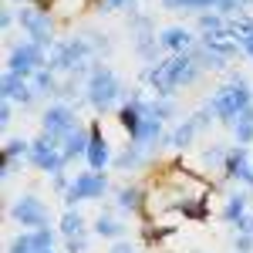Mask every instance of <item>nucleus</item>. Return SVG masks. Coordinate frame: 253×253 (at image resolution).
<instances>
[{"label":"nucleus","mask_w":253,"mask_h":253,"mask_svg":"<svg viewBox=\"0 0 253 253\" xmlns=\"http://www.w3.org/2000/svg\"><path fill=\"white\" fill-rule=\"evenodd\" d=\"M199 75H203L199 61L186 51V54H169L166 61L149 64V68L142 71V81L149 84V91H152L156 98H172L179 88L199 81Z\"/></svg>","instance_id":"f257e3e1"},{"label":"nucleus","mask_w":253,"mask_h":253,"mask_svg":"<svg viewBox=\"0 0 253 253\" xmlns=\"http://www.w3.org/2000/svg\"><path fill=\"white\" fill-rule=\"evenodd\" d=\"M95 44L91 38H61L54 47L47 51V68L54 75H68V78H88L95 68Z\"/></svg>","instance_id":"f03ea898"},{"label":"nucleus","mask_w":253,"mask_h":253,"mask_svg":"<svg viewBox=\"0 0 253 253\" xmlns=\"http://www.w3.org/2000/svg\"><path fill=\"white\" fill-rule=\"evenodd\" d=\"M125 98H128V91L122 88L118 75L105 64V61H95L91 75L84 78V101H88L95 112L105 115V112H112V108H122Z\"/></svg>","instance_id":"7ed1b4c3"},{"label":"nucleus","mask_w":253,"mask_h":253,"mask_svg":"<svg viewBox=\"0 0 253 253\" xmlns=\"http://www.w3.org/2000/svg\"><path fill=\"white\" fill-rule=\"evenodd\" d=\"M253 105V88L250 81L243 78V75H230V81L226 84H219L213 91V98L206 101V108L213 112V118H219L223 125H233L236 115L243 112V108H250Z\"/></svg>","instance_id":"20e7f679"},{"label":"nucleus","mask_w":253,"mask_h":253,"mask_svg":"<svg viewBox=\"0 0 253 253\" xmlns=\"http://www.w3.org/2000/svg\"><path fill=\"white\" fill-rule=\"evenodd\" d=\"M17 27L27 34V41H34V44H41V47H54V41H58V34H54V14L47 10V7H20L17 10Z\"/></svg>","instance_id":"39448f33"},{"label":"nucleus","mask_w":253,"mask_h":253,"mask_svg":"<svg viewBox=\"0 0 253 253\" xmlns=\"http://www.w3.org/2000/svg\"><path fill=\"white\" fill-rule=\"evenodd\" d=\"M41 68H47V47H41L34 41L10 44V51H7V71H14L20 78H31V75H38Z\"/></svg>","instance_id":"423d86ee"},{"label":"nucleus","mask_w":253,"mask_h":253,"mask_svg":"<svg viewBox=\"0 0 253 253\" xmlns=\"http://www.w3.org/2000/svg\"><path fill=\"white\" fill-rule=\"evenodd\" d=\"M27 162H31L34 169H41V172H47V175H61L64 166H68V156H64V149H61L58 138H51V135L41 132V135L31 142V156H27Z\"/></svg>","instance_id":"0eeeda50"},{"label":"nucleus","mask_w":253,"mask_h":253,"mask_svg":"<svg viewBox=\"0 0 253 253\" xmlns=\"http://www.w3.org/2000/svg\"><path fill=\"white\" fill-rule=\"evenodd\" d=\"M10 219L24 230H44V226H51V210L34 193H24L10 203Z\"/></svg>","instance_id":"6e6552de"},{"label":"nucleus","mask_w":253,"mask_h":253,"mask_svg":"<svg viewBox=\"0 0 253 253\" xmlns=\"http://www.w3.org/2000/svg\"><path fill=\"white\" fill-rule=\"evenodd\" d=\"M75 128H78V112H75L68 101H54V105L44 108V115H41V132H44V135L64 142Z\"/></svg>","instance_id":"1a4fd4ad"},{"label":"nucleus","mask_w":253,"mask_h":253,"mask_svg":"<svg viewBox=\"0 0 253 253\" xmlns=\"http://www.w3.org/2000/svg\"><path fill=\"white\" fill-rule=\"evenodd\" d=\"M105 193H108V175L88 169V172H78L75 179H71V189H68V196H64V203H68V206H75V203L101 199Z\"/></svg>","instance_id":"9d476101"},{"label":"nucleus","mask_w":253,"mask_h":253,"mask_svg":"<svg viewBox=\"0 0 253 253\" xmlns=\"http://www.w3.org/2000/svg\"><path fill=\"white\" fill-rule=\"evenodd\" d=\"M250 166H253L250 145H230L226 162H223V179H230V182H247Z\"/></svg>","instance_id":"9b49d317"},{"label":"nucleus","mask_w":253,"mask_h":253,"mask_svg":"<svg viewBox=\"0 0 253 253\" xmlns=\"http://www.w3.org/2000/svg\"><path fill=\"white\" fill-rule=\"evenodd\" d=\"M159 44H162V51H169V54H186V51H193L196 44H199V38H196L189 27L172 24V27H162V31H159Z\"/></svg>","instance_id":"f8f14e48"},{"label":"nucleus","mask_w":253,"mask_h":253,"mask_svg":"<svg viewBox=\"0 0 253 253\" xmlns=\"http://www.w3.org/2000/svg\"><path fill=\"white\" fill-rule=\"evenodd\" d=\"M112 145H108V138L101 135V125H91V145H88V169H95V172H105L108 166H112Z\"/></svg>","instance_id":"ddd939ff"},{"label":"nucleus","mask_w":253,"mask_h":253,"mask_svg":"<svg viewBox=\"0 0 253 253\" xmlns=\"http://www.w3.org/2000/svg\"><path fill=\"white\" fill-rule=\"evenodd\" d=\"M0 91H3V101H14V105H31L34 101V88L31 81L14 75V71H3V81H0Z\"/></svg>","instance_id":"4468645a"},{"label":"nucleus","mask_w":253,"mask_h":253,"mask_svg":"<svg viewBox=\"0 0 253 253\" xmlns=\"http://www.w3.org/2000/svg\"><path fill=\"white\" fill-rule=\"evenodd\" d=\"M162 138H166V128H162V122H159V118H145V122L138 125V132L132 135V145L145 149V152H152V149H156Z\"/></svg>","instance_id":"2eb2a0df"},{"label":"nucleus","mask_w":253,"mask_h":253,"mask_svg":"<svg viewBox=\"0 0 253 253\" xmlns=\"http://www.w3.org/2000/svg\"><path fill=\"white\" fill-rule=\"evenodd\" d=\"M196 135H199V125H196L193 118H182L172 132H166L162 145H166V149H186V145H193Z\"/></svg>","instance_id":"dca6fc26"},{"label":"nucleus","mask_w":253,"mask_h":253,"mask_svg":"<svg viewBox=\"0 0 253 253\" xmlns=\"http://www.w3.org/2000/svg\"><path fill=\"white\" fill-rule=\"evenodd\" d=\"M88 145H91V128H84V125H78L71 135L61 142V149H64L68 162H75V159H84V156H88Z\"/></svg>","instance_id":"f3484780"},{"label":"nucleus","mask_w":253,"mask_h":253,"mask_svg":"<svg viewBox=\"0 0 253 253\" xmlns=\"http://www.w3.org/2000/svg\"><path fill=\"white\" fill-rule=\"evenodd\" d=\"M250 213V196L243 193H230L226 196V203H223V210H219V216H223V223H230V226H236L243 216Z\"/></svg>","instance_id":"a211bd4d"},{"label":"nucleus","mask_w":253,"mask_h":253,"mask_svg":"<svg viewBox=\"0 0 253 253\" xmlns=\"http://www.w3.org/2000/svg\"><path fill=\"white\" fill-rule=\"evenodd\" d=\"M115 206L122 213H142L149 203H145V189L142 186H122L115 193Z\"/></svg>","instance_id":"6ab92c4d"},{"label":"nucleus","mask_w":253,"mask_h":253,"mask_svg":"<svg viewBox=\"0 0 253 253\" xmlns=\"http://www.w3.org/2000/svg\"><path fill=\"white\" fill-rule=\"evenodd\" d=\"M145 159H149L145 149H138V145H125V149L112 159V169H118V172H135V169L145 166Z\"/></svg>","instance_id":"aec40b11"},{"label":"nucleus","mask_w":253,"mask_h":253,"mask_svg":"<svg viewBox=\"0 0 253 253\" xmlns=\"http://www.w3.org/2000/svg\"><path fill=\"white\" fill-rule=\"evenodd\" d=\"M31 88H34V95L38 98H58V91H61V81H58V75L51 71V68H41L38 75H31Z\"/></svg>","instance_id":"412c9836"},{"label":"nucleus","mask_w":253,"mask_h":253,"mask_svg":"<svg viewBox=\"0 0 253 253\" xmlns=\"http://www.w3.org/2000/svg\"><path fill=\"white\" fill-rule=\"evenodd\" d=\"M226 27H230V17H223V14H216V10H206V14H199V17H196V31H199V38L223 34Z\"/></svg>","instance_id":"4be33fe9"},{"label":"nucleus","mask_w":253,"mask_h":253,"mask_svg":"<svg viewBox=\"0 0 253 253\" xmlns=\"http://www.w3.org/2000/svg\"><path fill=\"white\" fill-rule=\"evenodd\" d=\"M230 128H233L236 145H253V105H250V108H243V112L236 115V122L230 125Z\"/></svg>","instance_id":"5701e85b"},{"label":"nucleus","mask_w":253,"mask_h":253,"mask_svg":"<svg viewBox=\"0 0 253 253\" xmlns=\"http://www.w3.org/2000/svg\"><path fill=\"white\" fill-rule=\"evenodd\" d=\"M58 226H61V236H64V240L81 236V233H84V216H81L75 206H68V210L61 213V223H58Z\"/></svg>","instance_id":"b1692460"},{"label":"nucleus","mask_w":253,"mask_h":253,"mask_svg":"<svg viewBox=\"0 0 253 253\" xmlns=\"http://www.w3.org/2000/svg\"><path fill=\"white\" fill-rule=\"evenodd\" d=\"M91 230H95V236H105V240H122V236H125V223H118L115 216H98L95 219V226H91Z\"/></svg>","instance_id":"393cba45"},{"label":"nucleus","mask_w":253,"mask_h":253,"mask_svg":"<svg viewBox=\"0 0 253 253\" xmlns=\"http://www.w3.org/2000/svg\"><path fill=\"white\" fill-rule=\"evenodd\" d=\"M226 145H210V149H203L199 152V162H203V172H223V162H226Z\"/></svg>","instance_id":"a878e982"},{"label":"nucleus","mask_w":253,"mask_h":253,"mask_svg":"<svg viewBox=\"0 0 253 253\" xmlns=\"http://www.w3.org/2000/svg\"><path fill=\"white\" fill-rule=\"evenodd\" d=\"M166 10H189V14H206V10H216V0H162Z\"/></svg>","instance_id":"bb28decb"},{"label":"nucleus","mask_w":253,"mask_h":253,"mask_svg":"<svg viewBox=\"0 0 253 253\" xmlns=\"http://www.w3.org/2000/svg\"><path fill=\"white\" fill-rule=\"evenodd\" d=\"M179 213L186 216V219H206V216H210V199H206V196H196V199H186Z\"/></svg>","instance_id":"cd10ccee"},{"label":"nucleus","mask_w":253,"mask_h":253,"mask_svg":"<svg viewBox=\"0 0 253 253\" xmlns=\"http://www.w3.org/2000/svg\"><path fill=\"white\" fill-rule=\"evenodd\" d=\"M7 253H38V243H34V230H24V233L10 236V243H7Z\"/></svg>","instance_id":"c85d7f7f"},{"label":"nucleus","mask_w":253,"mask_h":253,"mask_svg":"<svg viewBox=\"0 0 253 253\" xmlns=\"http://www.w3.org/2000/svg\"><path fill=\"white\" fill-rule=\"evenodd\" d=\"M27 156H31V142H27V138H7V145H3V159L24 162Z\"/></svg>","instance_id":"c756f323"},{"label":"nucleus","mask_w":253,"mask_h":253,"mask_svg":"<svg viewBox=\"0 0 253 253\" xmlns=\"http://www.w3.org/2000/svg\"><path fill=\"white\" fill-rule=\"evenodd\" d=\"M250 7H253L250 0H216V14H223V17H240Z\"/></svg>","instance_id":"7c9ffc66"},{"label":"nucleus","mask_w":253,"mask_h":253,"mask_svg":"<svg viewBox=\"0 0 253 253\" xmlns=\"http://www.w3.org/2000/svg\"><path fill=\"white\" fill-rule=\"evenodd\" d=\"M88 3H91V0H54L51 14H54V17H71V14H81Z\"/></svg>","instance_id":"2f4dec72"},{"label":"nucleus","mask_w":253,"mask_h":253,"mask_svg":"<svg viewBox=\"0 0 253 253\" xmlns=\"http://www.w3.org/2000/svg\"><path fill=\"white\" fill-rule=\"evenodd\" d=\"M98 10H105V14H112V10H128V14H135V0H98Z\"/></svg>","instance_id":"473e14b6"},{"label":"nucleus","mask_w":253,"mask_h":253,"mask_svg":"<svg viewBox=\"0 0 253 253\" xmlns=\"http://www.w3.org/2000/svg\"><path fill=\"white\" fill-rule=\"evenodd\" d=\"M88 247H91V236H88V233L64 240V250H68V253H88Z\"/></svg>","instance_id":"72a5a7b5"},{"label":"nucleus","mask_w":253,"mask_h":253,"mask_svg":"<svg viewBox=\"0 0 253 253\" xmlns=\"http://www.w3.org/2000/svg\"><path fill=\"white\" fill-rule=\"evenodd\" d=\"M233 250L236 253H253V233H236Z\"/></svg>","instance_id":"f704fd0d"},{"label":"nucleus","mask_w":253,"mask_h":253,"mask_svg":"<svg viewBox=\"0 0 253 253\" xmlns=\"http://www.w3.org/2000/svg\"><path fill=\"white\" fill-rule=\"evenodd\" d=\"M14 24H17V10H14V7H3V10H0V27L10 31Z\"/></svg>","instance_id":"c9c22d12"},{"label":"nucleus","mask_w":253,"mask_h":253,"mask_svg":"<svg viewBox=\"0 0 253 253\" xmlns=\"http://www.w3.org/2000/svg\"><path fill=\"white\" fill-rule=\"evenodd\" d=\"M54 179V193H61V196H68V189H71V179L61 172V175H51Z\"/></svg>","instance_id":"e433bc0d"},{"label":"nucleus","mask_w":253,"mask_h":253,"mask_svg":"<svg viewBox=\"0 0 253 253\" xmlns=\"http://www.w3.org/2000/svg\"><path fill=\"white\" fill-rule=\"evenodd\" d=\"M14 122V101H3L0 105V125H10Z\"/></svg>","instance_id":"4c0bfd02"},{"label":"nucleus","mask_w":253,"mask_h":253,"mask_svg":"<svg viewBox=\"0 0 253 253\" xmlns=\"http://www.w3.org/2000/svg\"><path fill=\"white\" fill-rule=\"evenodd\" d=\"M17 169H20V162H14V159H3V179H7V182L17 175Z\"/></svg>","instance_id":"58836bf2"},{"label":"nucleus","mask_w":253,"mask_h":253,"mask_svg":"<svg viewBox=\"0 0 253 253\" xmlns=\"http://www.w3.org/2000/svg\"><path fill=\"white\" fill-rule=\"evenodd\" d=\"M236 233H253V213H247L240 223H236Z\"/></svg>","instance_id":"ea45409f"},{"label":"nucleus","mask_w":253,"mask_h":253,"mask_svg":"<svg viewBox=\"0 0 253 253\" xmlns=\"http://www.w3.org/2000/svg\"><path fill=\"white\" fill-rule=\"evenodd\" d=\"M112 253H138V250L132 247V243H125V240H118L115 247H112Z\"/></svg>","instance_id":"a19ab883"},{"label":"nucleus","mask_w":253,"mask_h":253,"mask_svg":"<svg viewBox=\"0 0 253 253\" xmlns=\"http://www.w3.org/2000/svg\"><path fill=\"white\" fill-rule=\"evenodd\" d=\"M20 7H31V3H41V0H17Z\"/></svg>","instance_id":"79ce46f5"},{"label":"nucleus","mask_w":253,"mask_h":253,"mask_svg":"<svg viewBox=\"0 0 253 253\" xmlns=\"http://www.w3.org/2000/svg\"><path fill=\"white\" fill-rule=\"evenodd\" d=\"M247 186L253 189V166H250V175H247Z\"/></svg>","instance_id":"37998d69"},{"label":"nucleus","mask_w":253,"mask_h":253,"mask_svg":"<svg viewBox=\"0 0 253 253\" xmlns=\"http://www.w3.org/2000/svg\"><path fill=\"white\" fill-rule=\"evenodd\" d=\"M47 253H54V250H47Z\"/></svg>","instance_id":"c03bdc74"}]
</instances>
